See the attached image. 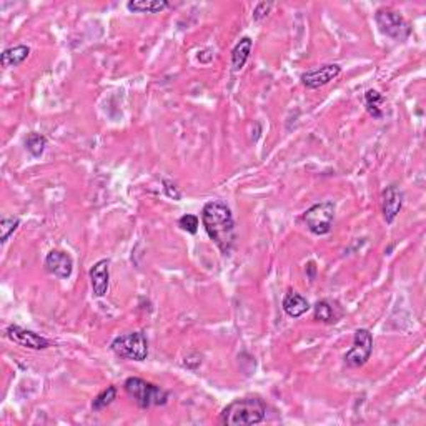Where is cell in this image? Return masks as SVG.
Masks as SVG:
<instances>
[{"mask_svg": "<svg viewBox=\"0 0 426 426\" xmlns=\"http://www.w3.org/2000/svg\"><path fill=\"white\" fill-rule=\"evenodd\" d=\"M25 149L34 159L42 157L47 149V137L37 134V132H30V134L25 137Z\"/></svg>", "mask_w": 426, "mask_h": 426, "instance_id": "d6986e66", "label": "cell"}, {"mask_svg": "<svg viewBox=\"0 0 426 426\" xmlns=\"http://www.w3.org/2000/svg\"><path fill=\"white\" fill-rule=\"evenodd\" d=\"M373 353V335L370 330L358 328L353 335V345L345 355V364L348 368H362L368 363Z\"/></svg>", "mask_w": 426, "mask_h": 426, "instance_id": "52a82bcc", "label": "cell"}, {"mask_svg": "<svg viewBox=\"0 0 426 426\" xmlns=\"http://www.w3.org/2000/svg\"><path fill=\"white\" fill-rule=\"evenodd\" d=\"M202 225L213 243L219 247L221 255L229 257L236 241L234 213L221 200H212L202 208Z\"/></svg>", "mask_w": 426, "mask_h": 426, "instance_id": "6da1fadb", "label": "cell"}, {"mask_svg": "<svg viewBox=\"0 0 426 426\" xmlns=\"http://www.w3.org/2000/svg\"><path fill=\"white\" fill-rule=\"evenodd\" d=\"M88 277L93 295L97 298L105 297L108 293V287H110V262H108L107 258L98 260V262L90 268Z\"/></svg>", "mask_w": 426, "mask_h": 426, "instance_id": "8fae6325", "label": "cell"}, {"mask_svg": "<svg viewBox=\"0 0 426 426\" xmlns=\"http://www.w3.org/2000/svg\"><path fill=\"white\" fill-rule=\"evenodd\" d=\"M163 185H165V192H167V195L170 198H173V200H180V198H182V193H180L178 188L175 187L172 182H168V180H163Z\"/></svg>", "mask_w": 426, "mask_h": 426, "instance_id": "cb8c5ba5", "label": "cell"}, {"mask_svg": "<svg viewBox=\"0 0 426 426\" xmlns=\"http://www.w3.org/2000/svg\"><path fill=\"white\" fill-rule=\"evenodd\" d=\"M28 55H30V47L28 45H13L8 47L2 52V55H0V64H2V67H18V65L25 62L28 59Z\"/></svg>", "mask_w": 426, "mask_h": 426, "instance_id": "9a60e30c", "label": "cell"}, {"mask_svg": "<svg viewBox=\"0 0 426 426\" xmlns=\"http://www.w3.org/2000/svg\"><path fill=\"white\" fill-rule=\"evenodd\" d=\"M124 390L142 410L154 408V406H165L168 401L167 390L139 376L127 378L124 383Z\"/></svg>", "mask_w": 426, "mask_h": 426, "instance_id": "3957f363", "label": "cell"}, {"mask_svg": "<svg viewBox=\"0 0 426 426\" xmlns=\"http://www.w3.org/2000/svg\"><path fill=\"white\" fill-rule=\"evenodd\" d=\"M178 226L187 234L195 235L198 231V226H200V220H198L197 215H192V213H187V215L180 217L178 219Z\"/></svg>", "mask_w": 426, "mask_h": 426, "instance_id": "7402d4cb", "label": "cell"}, {"mask_svg": "<svg viewBox=\"0 0 426 426\" xmlns=\"http://www.w3.org/2000/svg\"><path fill=\"white\" fill-rule=\"evenodd\" d=\"M44 267L50 275L60 278V280H67L74 272V258L62 250H52L47 253Z\"/></svg>", "mask_w": 426, "mask_h": 426, "instance_id": "30bf717a", "label": "cell"}, {"mask_svg": "<svg viewBox=\"0 0 426 426\" xmlns=\"http://www.w3.org/2000/svg\"><path fill=\"white\" fill-rule=\"evenodd\" d=\"M335 213H337V205L333 202L325 200L311 205L309 210L303 213V221H305L306 229L316 236H323L330 234L333 229Z\"/></svg>", "mask_w": 426, "mask_h": 426, "instance_id": "5b68a950", "label": "cell"}, {"mask_svg": "<svg viewBox=\"0 0 426 426\" xmlns=\"http://www.w3.org/2000/svg\"><path fill=\"white\" fill-rule=\"evenodd\" d=\"M110 350L118 358L130 362H145L149 357V340L144 331H130L120 335L110 343Z\"/></svg>", "mask_w": 426, "mask_h": 426, "instance_id": "277c9868", "label": "cell"}, {"mask_svg": "<svg viewBox=\"0 0 426 426\" xmlns=\"http://www.w3.org/2000/svg\"><path fill=\"white\" fill-rule=\"evenodd\" d=\"M383 217L388 225H391L396 220L398 213L403 208V192L400 190L398 185H388L383 190Z\"/></svg>", "mask_w": 426, "mask_h": 426, "instance_id": "7c38bea8", "label": "cell"}, {"mask_svg": "<svg viewBox=\"0 0 426 426\" xmlns=\"http://www.w3.org/2000/svg\"><path fill=\"white\" fill-rule=\"evenodd\" d=\"M386 98L381 96L378 90L370 88L367 93H364V108L367 112L370 113V117L375 118V120H381L385 112H383V105H385Z\"/></svg>", "mask_w": 426, "mask_h": 426, "instance_id": "ac0fdd59", "label": "cell"}, {"mask_svg": "<svg viewBox=\"0 0 426 426\" xmlns=\"http://www.w3.org/2000/svg\"><path fill=\"white\" fill-rule=\"evenodd\" d=\"M267 416V405L258 396H245L226 405L220 415L225 426H250L262 423Z\"/></svg>", "mask_w": 426, "mask_h": 426, "instance_id": "7a4b0ae2", "label": "cell"}, {"mask_svg": "<svg viewBox=\"0 0 426 426\" xmlns=\"http://www.w3.org/2000/svg\"><path fill=\"white\" fill-rule=\"evenodd\" d=\"M167 0H130L127 2V8L134 13H160L168 8Z\"/></svg>", "mask_w": 426, "mask_h": 426, "instance_id": "e0dca14e", "label": "cell"}, {"mask_svg": "<svg viewBox=\"0 0 426 426\" xmlns=\"http://www.w3.org/2000/svg\"><path fill=\"white\" fill-rule=\"evenodd\" d=\"M6 337L11 340L12 343L23 347L27 350H47L52 347V342L49 338L42 337V335L35 333V331L23 328L21 325H8L6 328Z\"/></svg>", "mask_w": 426, "mask_h": 426, "instance_id": "ba28073f", "label": "cell"}, {"mask_svg": "<svg viewBox=\"0 0 426 426\" xmlns=\"http://www.w3.org/2000/svg\"><path fill=\"white\" fill-rule=\"evenodd\" d=\"M117 400V386H108L105 390L98 393V395L92 401V410L93 411H102L107 406H110L113 401Z\"/></svg>", "mask_w": 426, "mask_h": 426, "instance_id": "ffe728a7", "label": "cell"}, {"mask_svg": "<svg viewBox=\"0 0 426 426\" xmlns=\"http://www.w3.org/2000/svg\"><path fill=\"white\" fill-rule=\"evenodd\" d=\"M340 74H342V67H340L338 64H325L318 69L301 74L300 80L306 88L316 90L325 87V85H328L330 82H333Z\"/></svg>", "mask_w": 426, "mask_h": 426, "instance_id": "9c48e42d", "label": "cell"}, {"mask_svg": "<svg viewBox=\"0 0 426 426\" xmlns=\"http://www.w3.org/2000/svg\"><path fill=\"white\" fill-rule=\"evenodd\" d=\"M282 309L290 318H300L311 309L310 301L298 292H288L282 301Z\"/></svg>", "mask_w": 426, "mask_h": 426, "instance_id": "5bb4252c", "label": "cell"}, {"mask_svg": "<svg viewBox=\"0 0 426 426\" xmlns=\"http://www.w3.org/2000/svg\"><path fill=\"white\" fill-rule=\"evenodd\" d=\"M375 22L378 30L393 40L405 42L410 39L411 25L400 12L393 11V8H378L375 13Z\"/></svg>", "mask_w": 426, "mask_h": 426, "instance_id": "8992f818", "label": "cell"}, {"mask_svg": "<svg viewBox=\"0 0 426 426\" xmlns=\"http://www.w3.org/2000/svg\"><path fill=\"white\" fill-rule=\"evenodd\" d=\"M252 47L253 40L250 37L240 39L238 44L234 47V50H231V69H234V72H240L245 67V64L250 59V54H252Z\"/></svg>", "mask_w": 426, "mask_h": 426, "instance_id": "2e32d148", "label": "cell"}, {"mask_svg": "<svg viewBox=\"0 0 426 426\" xmlns=\"http://www.w3.org/2000/svg\"><path fill=\"white\" fill-rule=\"evenodd\" d=\"M343 310L337 301L331 300H318L313 305V318L320 323L325 325H335L342 320Z\"/></svg>", "mask_w": 426, "mask_h": 426, "instance_id": "4fadbf2b", "label": "cell"}, {"mask_svg": "<svg viewBox=\"0 0 426 426\" xmlns=\"http://www.w3.org/2000/svg\"><path fill=\"white\" fill-rule=\"evenodd\" d=\"M273 4L272 2H260L257 4V7L253 8V21L255 22H262L267 18V16L270 13V11H272Z\"/></svg>", "mask_w": 426, "mask_h": 426, "instance_id": "603a6c76", "label": "cell"}, {"mask_svg": "<svg viewBox=\"0 0 426 426\" xmlns=\"http://www.w3.org/2000/svg\"><path fill=\"white\" fill-rule=\"evenodd\" d=\"M18 225H21V220L13 219V217H4L2 220H0V243L6 245L8 238L13 235V231L18 229Z\"/></svg>", "mask_w": 426, "mask_h": 426, "instance_id": "44dd1931", "label": "cell"}]
</instances>
